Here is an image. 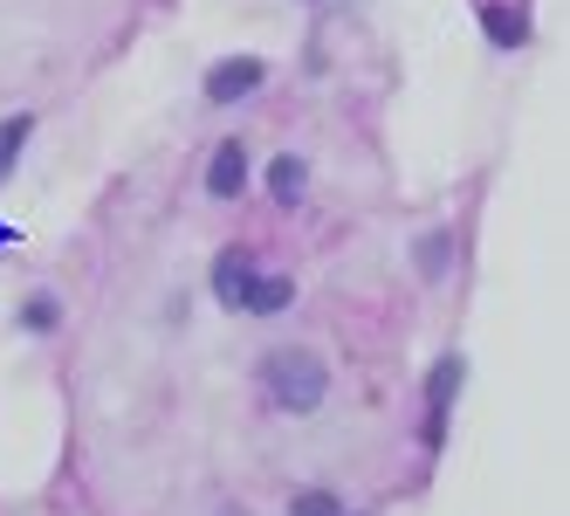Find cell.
<instances>
[{"instance_id":"1","label":"cell","mask_w":570,"mask_h":516,"mask_svg":"<svg viewBox=\"0 0 570 516\" xmlns=\"http://www.w3.org/2000/svg\"><path fill=\"white\" fill-rule=\"evenodd\" d=\"M262 386H268V407L316 413L323 400H331V366H323L316 351H303V344H282V351L262 359Z\"/></svg>"},{"instance_id":"2","label":"cell","mask_w":570,"mask_h":516,"mask_svg":"<svg viewBox=\"0 0 570 516\" xmlns=\"http://www.w3.org/2000/svg\"><path fill=\"white\" fill-rule=\"evenodd\" d=\"M262 76H268L262 56H227V62H214L207 69V104H240L248 90H262Z\"/></svg>"},{"instance_id":"3","label":"cell","mask_w":570,"mask_h":516,"mask_svg":"<svg viewBox=\"0 0 570 516\" xmlns=\"http://www.w3.org/2000/svg\"><path fill=\"white\" fill-rule=\"evenodd\" d=\"M240 186H248V145L227 138V145L214 152V166H207V193H214V201H234Z\"/></svg>"},{"instance_id":"4","label":"cell","mask_w":570,"mask_h":516,"mask_svg":"<svg viewBox=\"0 0 570 516\" xmlns=\"http://www.w3.org/2000/svg\"><path fill=\"white\" fill-rule=\"evenodd\" d=\"M248 283H255V262H248V249H227V255L214 262V296H220L227 310H240V303H248Z\"/></svg>"},{"instance_id":"5","label":"cell","mask_w":570,"mask_h":516,"mask_svg":"<svg viewBox=\"0 0 570 516\" xmlns=\"http://www.w3.org/2000/svg\"><path fill=\"white\" fill-rule=\"evenodd\" d=\"M289 303H296V283H289V275H255V283H248V303H240V310L275 317V310H289Z\"/></svg>"},{"instance_id":"6","label":"cell","mask_w":570,"mask_h":516,"mask_svg":"<svg viewBox=\"0 0 570 516\" xmlns=\"http://www.w3.org/2000/svg\"><path fill=\"white\" fill-rule=\"evenodd\" d=\"M481 28H488V42H502V49H522L529 42V21L515 8H502V0H495V8H481Z\"/></svg>"},{"instance_id":"7","label":"cell","mask_w":570,"mask_h":516,"mask_svg":"<svg viewBox=\"0 0 570 516\" xmlns=\"http://www.w3.org/2000/svg\"><path fill=\"white\" fill-rule=\"evenodd\" d=\"M303 186H309L303 158H275V166H268V193H275V201H303Z\"/></svg>"},{"instance_id":"8","label":"cell","mask_w":570,"mask_h":516,"mask_svg":"<svg viewBox=\"0 0 570 516\" xmlns=\"http://www.w3.org/2000/svg\"><path fill=\"white\" fill-rule=\"evenodd\" d=\"M28 132H35V117H8L0 125V179L14 173V158H21V145H28Z\"/></svg>"},{"instance_id":"9","label":"cell","mask_w":570,"mask_h":516,"mask_svg":"<svg viewBox=\"0 0 570 516\" xmlns=\"http://www.w3.org/2000/svg\"><path fill=\"white\" fill-rule=\"evenodd\" d=\"M289 516H344V503H337V496H331V489H303V496H296V509H289Z\"/></svg>"},{"instance_id":"10","label":"cell","mask_w":570,"mask_h":516,"mask_svg":"<svg viewBox=\"0 0 570 516\" xmlns=\"http://www.w3.org/2000/svg\"><path fill=\"white\" fill-rule=\"evenodd\" d=\"M454 386H461V359L433 366V413H446V400H454Z\"/></svg>"},{"instance_id":"11","label":"cell","mask_w":570,"mask_h":516,"mask_svg":"<svg viewBox=\"0 0 570 516\" xmlns=\"http://www.w3.org/2000/svg\"><path fill=\"white\" fill-rule=\"evenodd\" d=\"M28 324H35V331H49V324H56V303H49V296H42V303H28Z\"/></svg>"},{"instance_id":"12","label":"cell","mask_w":570,"mask_h":516,"mask_svg":"<svg viewBox=\"0 0 570 516\" xmlns=\"http://www.w3.org/2000/svg\"><path fill=\"white\" fill-rule=\"evenodd\" d=\"M440 262H446V242H440V234H433V242H426V249H420V269H426V275H433V269H440Z\"/></svg>"},{"instance_id":"13","label":"cell","mask_w":570,"mask_h":516,"mask_svg":"<svg viewBox=\"0 0 570 516\" xmlns=\"http://www.w3.org/2000/svg\"><path fill=\"white\" fill-rule=\"evenodd\" d=\"M227 516H248V509H227Z\"/></svg>"}]
</instances>
